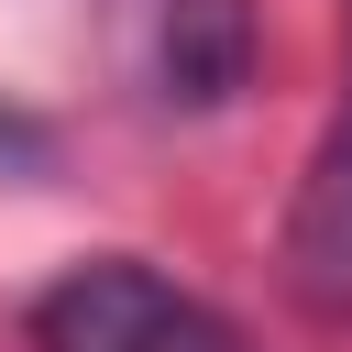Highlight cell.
Masks as SVG:
<instances>
[{
    "mask_svg": "<svg viewBox=\"0 0 352 352\" xmlns=\"http://www.w3.org/2000/svg\"><path fill=\"white\" fill-rule=\"evenodd\" d=\"M22 330H33V352H242V330H231L198 286L154 275V264H132V253L66 264V275L33 297Z\"/></svg>",
    "mask_w": 352,
    "mask_h": 352,
    "instance_id": "6da1fadb",
    "label": "cell"
},
{
    "mask_svg": "<svg viewBox=\"0 0 352 352\" xmlns=\"http://www.w3.org/2000/svg\"><path fill=\"white\" fill-rule=\"evenodd\" d=\"M275 275L308 319H352V88L297 176V209H286V242H275Z\"/></svg>",
    "mask_w": 352,
    "mask_h": 352,
    "instance_id": "7a4b0ae2",
    "label": "cell"
},
{
    "mask_svg": "<svg viewBox=\"0 0 352 352\" xmlns=\"http://www.w3.org/2000/svg\"><path fill=\"white\" fill-rule=\"evenodd\" d=\"M253 77V11L242 0H154V99L220 110Z\"/></svg>",
    "mask_w": 352,
    "mask_h": 352,
    "instance_id": "3957f363",
    "label": "cell"
}]
</instances>
